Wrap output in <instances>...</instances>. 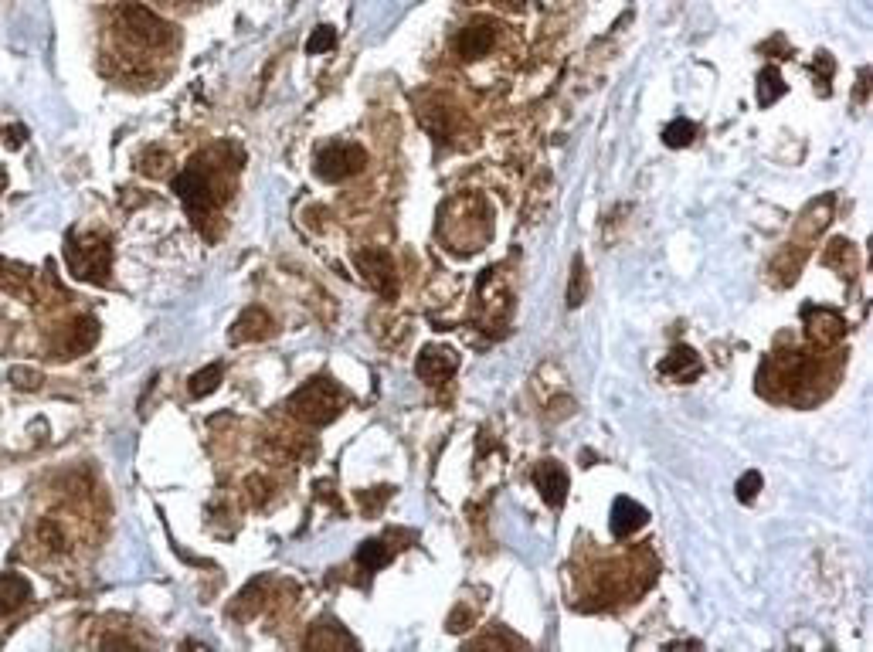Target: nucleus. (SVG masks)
Wrapping results in <instances>:
<instances>
[{
	"mask_svg": "<svg viewBox=\"0 0 873 652\" xmlns=\"http://www.w3.org/2000/svg\"><path fill=\"white\" fill-rule=\"evenodd\" d=\"M272 333V316L262 310V306H252L238 316L235 330H231V340L235 343H255V340H265Z\"/></svg>",
	"mask_w": 873,
	"mask_h": 652,
	"instance_id": "15",
	"label": "nucleus"
},
{
	"mask_svg": "<svg viewBox=\"0 0 873 652\" xmlns=\"http://www.w3.org/2000/svg\"><path fill=\"white\" fill-rule=\"evenodd\" d=\"M174 191L184 201L187 214L198 228H204V221L218 211L221 194H218V167L208 163V153H201L194 163H187V170L174 180Z\"/></svg>",
	"mask_w": 873,
	"mask_h": 652,
	"instance_id": "2",
	"label": "nucleus"
},
{
	"mask_svg": "<svg viewBox=\"0 0 873 652\" xmlns=\"http://www.w3.org/2000/svg\"><path fill=\"white\" fill-rule=\"evenodd\" d=\"M21 140H24V130H21V126H14V130H11V140H7V143H11V147H21Z\"/></svg>",
	"mask_w": 873,
	"mask_h": 652,
	"instance_id": "28",
	"label": "nucleus"
},
{
	"mask_svg": "<svg viewBox=\"0 0 873 652\" xmlns=\"http://www.w3.org/2000/svg\"><path fill=\"white\" fill-rule=\"evenodd\" d=\"M41 381H45V377H41V371H34V367H14L11 371V384L17 391H38Z\"/></svg>",
	"mask_w": 873,
	"mask_h": 652,
	"instance_id": "25",
	"label": "nucleus"
},
{
	"mask_svg": "<svg viewBox=\"0 0 873 652\" xmlns=\"http://www.w3.org/2000/svg\"><path fill=\"white\" fill-rule=\"evenodd\" d=\"M588 299V272H585V259L575 255V265H571V282H568V306L578 310Z\"/></svg>",
	"mask_w": 873,
	"mask_h": 652,
	"instance_id": "22",
	"label": "nucleus"
},
{
	"mask_svg": "<svg viewBox=\"0 0 873 652\" xmlns=\"http://www.w3.org/2000/svg\"><path fill=\"white\" fill-rule=\"evenodd\" d=\"M758 489H761V473H755V469H751V473H744L738 479V500L741 503H751L758 496Z\"/></svg>",
	"mask_w": 873,
	"mask_h": 652,
	"instance_id": "27",
	"label": "nucleus"
},
{
	"mask_svg": "<svg viewBox=\"0 0 873 652\" xmlns=\"http://www.w3.org/2000/svg\"><path fill=\"white\" fill-rule=\"evenodd\" d=\"M493 41H496V28H493V24L490 21H473V24H466V28L459 31L456 51H459L462 62H476V58L490 55Z\"/></svg>",
	"mask_w": 873,
	"mask_h": 652,
	"instance_id": "12",
	"label": "nucleus"
},
{
	"mask_svg": "<svg viewBox=\"0 0 873 652\" xmlns=\"http://www.w3.org/2000/svg\"><path fill=\"white\" fill-rule=\"evenodd\" d=\"M31 598V585L21 574H0V615H14Z\"/></svg>",
	"mask_w": 873,
	"mask_h": 652,
	"instance_id": "17",
	"label": "nucleus"
},
{
	"mask_svg": "<svg viewBox=\"0 0 873 652\" xmlns=\"http://www.w3.org/2000/svg\"><path fill=\"white\" fill-rule=\"evenodd\" d=\"M116 21H119V28H123L126 38H133L136 45H143V48H164L170 41V34H174L164 17H157L150 7H143V4H123L116 14Z\"/></svg>",
	"mask_w": 873,
	"mask_h": 652,
	"instance_id": "5",
	"label": "nucleus"
},
{
	"mask_svg": "<svg viewBox=\"0 0 873 652\" xmlns=\"http://www.w3.org/2000/svg\"><path fill=\"white\" fill-rule=\"evenodd\" d=\"M344 405H347V391L340 388L333 377H313V381L299 384V388L293 391V398L286 401V408L293 411L299 422H306L313 428L337 422Z\"/></svg>",
	"mask_w": 873,
	"mask_h": 652,
	"instance_id": "1",
	"label": "nucleus"
},
{
	"mask_svg": "<svg viewBox=\"0 0 873 652\" xmlns=\"http://www.w3.org/2000/svg\"><path fill=\"white\" fill-rule=\"evenodd\" d=\"M456 371H459V354L452 347H425L422 354H418L415 374L422 377L425 384H442Z\"/></svg>",
	"mask_w": 873,
	"mask_h": 652,
	"instance_id": "9",
	"label": "nucleus"
},
{
	"mask_svg": "<svg viewBox=\"0 0 873 652\" xmlns=\"http://www.w3.org/2000/svg\"><path fill=\"white\" fill-rule=\"evenodd\" d=\"M221 377H225V367H221V364H208V367H201V371L191 377V384H187V394H191L194 401L208 398L211 391H218Z\"/></svg>",
	"mask_w": 873,
	"mask_h": 652,
	"instance_id": "20",
	"label": "nucleus"
},
{
	"mask_svg": "<svg viewBox=\"0 0 873 652\" xmlns=\"http://www.w3.org/2000/svg\"><path fill=\"white\" fill-rule=\"evenodd\" d=\"M31 279L34 272L28 269V265H17V262H7L0 259V293L7 296H28L31 293Z\"/></svg>",
	"mask_w": 873,
	"mask_h": 652,
	"instance_id": "18",
	"label": "nucleus"
},
{
	"mask_svg": "<svg viewBox=\"0 0 873 652\" xmlns=\"http://www.w3.org/2000/svg\"><path fill=\"white\" fill-rule=\"evenodd\" d=\"M646 523H649V510L643 503L632 500V496H619V500L612 503V520H609L612 537L626 540L636 534V530H643Z\"/></svg>",
	"mask_w": 873,
	"mask_h": 652,
	"instance_id": "13",
	"label": "nucleus"
},
{
	"mask_svg": "<svg viewBox=\"0 0 873 652\" xmlns=\"http://www.w3.org/2000/svg\"><path fill=\"white\" fill-rule=\"evenodd\" d=\"M367 167V153L357 147V143L347 140H333L320 150L316 157V177L327 180V184H344L354 174H361Z\"/></svg>",
	"mask_w": 873,
	"mask_h": 652,
	"instance_id": "6",
	"label": "nucleus"
},
{
	"mask_svg": "<svg viewBox=\"0 0 873 652\" xmlns=\"http://www.w3.org/2000/svg\"><path fill=\"white\" fill-rule=\"evenodd\" d=\"M659 374L670 377V381L690 384V381H697V377L704 374V360H700V354L693 347L680 343V347H673L670 354L659 360Z\"/></svg>",
	"mask_w": 873,
	"mask_h": 652,
	"instance_id": "10",
	"label": "nucleus"
},
{
	"mask_svg": "<svg viewBox=\"0 0 873 652\" xmlns=\"http://www.w3.org/2000/svg\"><path fill=\"white\" fill-rule=\"evenodd\" d=\"M354 265L361 269L364 282L374 289V293H381L384 299L398 296V272H395V262H391L388 252H381V248H357Z\"/></svg>",
	"mask_w": 873,
	"mask_h": 652,
	"instance_id": "7",
	"label": "nucleus"
},
{
	"mask_svg": "<svg viewBox=\"0 0 873 652\" xmlns=\"http://www.w3.org/2000/svg\"><path fill=\"white\" fill-rule=\"evenodd\" d=\"M785 96V82H782V72H778L775 65H768L765 72L758 75V106H772V102H778Z\"/></svg>",
	"mask_w": 873,
	"mask_h": 652,
	"instance_id": "21",
	"label": "nucleus"
},
{
	"mask_svg": "<svg viewBox=\"0 0 873 652\" xmlns=\"http://www.w3.org/2000/svg\"><path fill=\"white\" fill-rule=\"evenodd\" d=\"M4 180H7V177H4V174H0V187H4Z\"/></svg>",
	"mask_w": 873,
	"mask_h": 652,
	"instance_id": "29",
	"label": "nucleus"
},
{
	"mask_svg": "<svg viewBox=\"0 0 873 652\" xmlns=\"http://www.w3.org/2000/svg\"><path fill=\"white\" fill-rule=\"evenodd\" d=\"M65 259L75 279L92 282V286H106L109 265H113V242L102 235H82L72 231L65 238Z\"/></svg>",
	"mask_w": 873,
	"mask_h": 652,
	"instance_id": "3",
	"label": "nucleus"
},
{
	"mask_svg": "<svg viewBox=\"0 0 873 652\" xmlns=\"http://www.w3.org/2000/svg\"><path fill=\"white\" fill-rule=\"evenodd\" d=\"M534 486H537V493L544 496V503L554 506V510L568 500V473H564V466L554 459H547L534 469Z\"/></svg>",
	"mask_w": 873,
	"mask_h": 652,
	"instance_id": "11",
	"label": "nucleus"
},
{
	"mask_svg": "<svg viewBox=\"0 0 873 652\" xmlns=\"http://www.w3.org/2000/svg\"><path fill=\"white\" fill-rule=\"evenodd\" d=\"M809 377V360L799 354H772L758 371V391L785 398Z\"/></svg>",
	"mask_w": 873,
	"mask_h": 652,
	"instance_id": "4",
	"label": "nucleus"
},
{
	"mask_svg": "<svg viewBox=\"0 0 873 652\" xmlns=\"http://www.w3.org/2000/svg\"><path fill=\"white\" fill-rule=\"evenodd\" d=\"M41 540H45V544L51 547V551H65L68 547V540H65V534H62V527H58L55 520H41Z\"/></svg>",
	"mask_w": 873,
	"mask_h": 652,
	"instance_id": "26",
	"label": "nucleus"
},
{
	"mask_svg": "<svg viewBox=\"0 0 873 652\" xmlns=\"http://www.w3.org/2000/svg\"><path fill=\"white\" fill-rule=\"evenodd\" d=\"M802 320H806V333L816 347H833V343H840L843 333H846L843 316L836 310H829V306H806V310H802Z\"/></svg>",
	"mask_w": 873,
	"mask_h": 652,
	"instance_id": "8",
	"label": "nucleus"
},
{
	"mask_svg": "<svg viewBox=\"0 0 873 652\" xmlns=\"http://www.w3.org/2000/svg\"><path fill=\"white\" fill-rule=\"evenodd\" d=\"M306 649H357V639L333 619H320L313 625L310 636H306Z\"/></svg>",
	"mask_w": 873,
	"mask_h": 652,
	"instance_id": "14",
	"label": "nucleus"
},
{
	"mask_svg": "<svg viewBox=\"0 0 873 652\" xmlns=\"http://www.w3.org/2000/svg\"><path fill=\"white\" fill-rule=\"evenodd\" d=\"M391 557H395V547H391L384 537H371L357 547V564H361V571H367V574H374V571H381L384 564H391Z\"/></svg>",
	"mask_w": 873,
	"mask_h": 652,
	"instance_id": "19",
	"label": "nucleus"
},
{
	"mask_svg": "<svg viewBox=\"0 0 873 652\" xmlns=\"http://www.w3.org/2000/svg\"><path fill=\"white\" fill-rule=\"evenodd\" d=\"M693 136H697V126H693L690 119H673V123L663 130V143H666V147H673V150L676 147H690Z\"/></svg>",
	"mask_w": 873,
	"mask_h": 652,
	"instance_id": "23",
	"label": "nucleus"
},
{
	"mask_svg": "<svg viewBox=\"0 0 873 652\" xmlns=\"http://www.w3.org/2000/svg\"><path fill=\"white\" fill-rule=\"evenodd\" d=\"M333 45H337V31L320 24V28L310 34V41H306V51H310V55H323V51H330Z\"/></svg>",
	"mask_w": 873,
	"mask_h": 652,
	"instance_id": "24",
	"label": "nucleus"
},
{
	"mask_svg": "<svg viewBox=\"0 0 873 652\" xmlns=\"http://www.w3.org/2000/svg\"><path fill=\"white\" fill-rule=\"evenodd\" d=\"M99 340V323L92 320V316H79V320L68 323V333H65V343L62 357H75V354H85L89 347H96Z\"/></svg>",
	"mask_w": 873,
	"mask_h": 652,
	"instance_id": "16",
	"label": "nucleus"
}]
</instances>
